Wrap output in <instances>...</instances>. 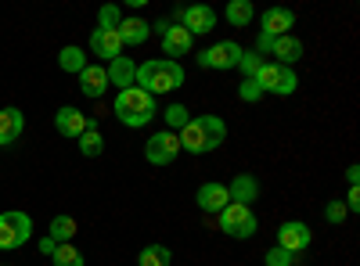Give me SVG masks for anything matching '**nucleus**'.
Returning <instances> with one entry per match:
<instances>
[{
  "label": "nucleus",
  "mask_w": 360,
  "mask_h": 266,
  "mask_svg": "<svg viewBox=\"0 0 360 266\" xmlns=\"http://www.w3.org/2000/svg\"><path fill=\"white\" fill-rule=\"evenodd\" d=\"M180 137V152H191V155H209L217 152L227 137V123L220 115H195V119L176 133Z\"/></svg>",
  "instance_id": "obj_1"
},
{
  "label": "nucleus",
  "mask_w": 360,
  "mask_h": 266,
  "mask_svg": "<svg viewBox=\"0 0 360 266\" xmlns=\"http://www.w3.org/2000/svg\"><path fill=\"white\" fill-rule=\"evenodd\" d=\"M112 112L119 115V123H123V126L141 130V126H148L159 115V105H155V98L148 91H141V86H127V91L115 94Z\"/></svg>",
  "instance_id": "obj_2"
},
{
  "label": "nucleus",
  "mask_w": 360,
  "mask_h": 266,
  "mask_svg": "<svg viewBox=\"0 0 360 266\" xmlns=\"http://www.w3.org/2000/svg\"><path fill=\"white\" fill-rule=\"evenodd\" d=\"M137 86L148 91L152 98L180 91V86H184V69H180V62H169V58H155V62L137 65Z\"/></svg>",
  "instance_id": "obj_3"
},
{
  "label": "nucleus",
  "mask_w": 360,
  "mask_h": 266,
  "mask_svg": "<svg viewBox=\"0 0 360 266\" xmlns=\"http://www.w3.org/2000/svg\"><path fill=\"white\" fill-rule=\"evenodd\" d=\"M29 238H33V216L22 213V209L0 213V252L22 248Z\"/></svg>",
  "instance_id": "obj_4"
},
{
  "label": "nucleus",
  "mask_w": 360,
  "mask_h": 266,
  "mask_svg": "<svg viewBox=\"0 0 360 266\" xmlns=\"http://www.w3.org/2000/svg\"><path fill=\"white\" fill-rule=\"evenodd\" d=\"M252 83L259 86L263 94H281V98H288V94H295L299 76H295L292 69L278 65V62H263V65H259V72L252 76Z\"/></svg>",
  "instance_id": "obj_5"
},
{
  "label": "nucleus",
  "mask_w": 360,
  "mask_h": 266,
  "mask_svg": "<svg viewBox=\"0 0 360 266\" xmlns=\"http://www.w3.org/2000/svg\"><path fill=\"white\" fill-rule=\"evenodd\" d=\"M220 230L227 234V238H238V241H245V238H256V213H252V205H238L231 201L227 209L220 213Z\"/></svg>",
  "instance_id": "obj_6"
},
{
  "label": "nucleus",
  "mask_w": 360,
  "mask_h": 266,
  "mask_svg": "<svg viewBox=\"0 0 360 266\" xmlns=\"http://www.w3.org/2000/svg\"><path fill=\"white\" fill-rule=\"evenodd\" d=\"M242 44H234V40H220V44H213V47H205L202 54H198V65L202 69H220V72H227V69H238V62H242Z\"/></svg>",
  "instance_id": "obj_7"
},
{
  "label": "nucleus",
  "mask_w": 360,
  "mask_h": 266,
  "mask_svg": "<svg viewBox=\"0 0 360 266\" xmlns=\"http://www.w3.org/2000/svg\"><path fill=\"white\" fill-rule=\"evenodd\" d=\"M155 29V33L162 36V51H166V58H169V62H176V58H184L191 47H195V36L188 33V29L184 25H176V22H159V25H152Z\"/></svg>",
  "instance_id": "obj_8"
},
{
  "label": "nucleus",
  "mask_w": 360,
  "mask_h": 266,
  "mask_svg": "<svg viewBox=\"0 0 360 266\" xmlns=\"http://www.w3.org/2000/svg\"><path fill=\"white\" fill-rule=\"evenodd\" d=\"M176 155H180V137L173 130H162L144 144V159L152 166H169V162H176Z\"/></svg>",
  "instance_id": "obj_9"
},
{
  "label": "nucleus",
  "mask_w": 360,
  "mask_h": 266,
  "mask_svg": "<svg viewBox=\"0 0 360 266\" xmlns=\"http://www.w3.org/2000/svg\"><path fill=\"white\" fill-rule=\"evenodd\" d=\"M176 25H184L191 36H205V33H213V29H217V11L209 4L184 8V11H176Z\"/></svg>",
  "instance_id": "obj_10"
},
{
  "label": "nucleus",
  "mask_w": 360,
  "mask_h": 266,
  "mask_svg": "<svg viewBox=\"0 0 360 266\" xmlns=\"http://www.w3.org/2000/svg\"><path fill=\"white\" fill-rule=\"evenodd\" d=\"M54 126H58V133L62 137H72V140H79L90 126H98L94 119H86V115L79 112V108H72V105H65V108H58V115H54Z\"/></svg>",
  "instance_id": "obj_11"
},
{
  "label": "nucleus",
  "mask_w": 360,
  "mask_h": 266,
  "mask_svg": "<svg viewBox=\"0 0 360 266\" xmlns=\"http://www.w3.org/2000/svg\"><path fill=\"white\" fill-rule=\"evenodd\" d=\"M310 227L307 223H299V220H288V223H281L278 227V248H285V252H292V255H299L303 248H310Z\"/></svg>",
  "instance_id": "obj_12"
},
{
  "label": "nucleus",
  "mask_w": 360,
  "mask_h": 266,
  "mask_svg": "<svg viewBox=\"0 0 360 266\" xmlns=\"http://www.w3.org/2000/svg\"><path fill=\"white\" fill-rule=\"evenodd\" d=\"M270 58H278V65H285V69H292L295 62H303V40L299 36H274L270 40V51H266Z\"/></svg>",
  "instance_id": "obj_13"
},
{
  "label": "nucleus",
  "mask_w": 360,
  "mask_h": 266,
  "mask_svg": "<svg viewBox=\"0 0 360 266\" xmlns=\"http://www.w3.org/2000/svg\"><path fill=\"white\" fill-rule=\"evenodd\" d=\"M292 25H295V15L288 8H266L259 15V33L263 36H288Z\"/></svg>",
  "instance_id": "obj_14"
},
{
  "label": "nucleus",
  "mask_w": 360,
  "mask_h": 266,
  "mask_svg": "<svg viewBox=\"0 0 360 266\" xmlns=\"http://www.w3.org/2000/svg\"><path fill=\"white\" fill-rule=\"evenodd\" d=\"M195 201H198V209H202V213H217V216H220V213L227 209V205H231V194H227V187H224V184L209 180V184H202V187H198V198H195Z\"/></svg>",
  "instance_id": "obj_15"
},
{
  "label": "nucleus",
  "mask_w": 360,
  "mask_h": 266,
  "mask_svg": "<svg viewBox=\"0 0 360 266\" xmlns=\"http://www.w3.org/2000/svg\"><path fill=\"white\" fill-rule=\"evenodd\" d=\"M105 72H108V86H119V91L137 86V62H134V58H123V54H119L115 62L105 65Z\"/></svg>",
  "instance_id": "obj_16"
},
{
  "label": "nucleus",
  "mask_w": 360,
  "mask_h": 266,
  "mask_svg": "<svg viewBox=\"0 0 360 266\" xmlns=\"http://www.w3.org/2000/svg\"><path fill=\"white\" fill-rule=\"evenodd\" d=\"M90 51H94V58L115 62V58L123 54V40H119V33H112V29H94V33H90Z\"/></svg>",
  "instance_id": "obj_17"
},
{
  "label": "nucleus",
  "mask_w": 360,
  "mask_h": 266,
  "mask_svg": "<svg viewBox=\"0 0 360 266\" xmlns=\"http://www.w3.org/2000/svg\"><path fill=\"white\" fill-rule=\"evenodd\" d=\"M25 130V115L22 108H0V147L4 144H15Z\"/></svg>",
  "instance_id": "obj_18"
},
{
  "label": "nucleus",
  "mask_w": 360,
  "mask_h": 266,
  "mask_svg": "<svg viewBox=\"0 0 360 266\" xmlns=\"http://www.w3.org/2000/svg\"><path fill=\"white\" fill-rule=\"evenodd\" d=\"M79 91H83L86 98H101V94L108 91V72H105V65H86V69L79 72Z\"/></svg>",
  "instance_id": "obj_19"
},
{
  "label": "nucleus",
  "mask_w": 360,
  "mask_h": 266,
  "mask_svg": "<svg viewBox=\"0 0 360 266\" xmlns=\"http://www.w3.org/2000/svg\"><path fill=\"white\" fill-rule=\"evenodd\" d=\"M115 33H119V40H123V47H127V44H130V47H141L148 36H152V25H148L144 18H123Z\"/></svg>",
  "instance_id": "obj_20"
},
{
  "label": "nucleus",
  "mask_w": 360,
  "mask_h": 266,
  "mask_svg": "<svg viewBox=\"0 0 360 266\" xmlns=\"http://www.w3.org/2000/svg\"><path fill=\"white\" fill-rule=\"evenodd\" d=\"M227 194H231V201H238V205H249V201H256V194H259L256 176H249V173H238L234 180L227 184Z\"/></svg>",
  "instance_id": "obj_21"
},
{
  "label": "nucleus",
  "mask_w": 360,
  "mask_h": 266,
  "mask_svg": "<svg viewBox=\"0 0 360 266\" xmlns=\"http://www.w3.org/2000/svg\"><path fill=\"white\" fill-rule=\"evenodd\" d=\"M224 18H227L234 29H245V25H252V18H256L252 0H231V4L224 8Z\"/></svg>",
  "instance_id": "obj_22"
},
{
  "label": "nucleus",
  "mask_w": 360,
  "mask_h": 266,
  "mask_svg": "<svg viewBox=\"0 0 360 266\" xmlns=\"http://www.w3.org/2000/svg\"><path fill=\"white\" fill-rule=\"evenodd\" d=\"M58 65H62V72H83L86 69V51L83 47H62V51H58Z\"/></svg>",
  "instance_id": "obj_23"
},
{
  "label": "nucleus",
  "mask_w": 360,
  "mask_h": 266,
  "mask_svg": "<svg viewBox=\"0 0 360 266\" xmlns=\"http://www.w3.org/2000/svg\"><path fill=\"white\" fill-rule=\"evenodd\" d=\"M76 230H79V227H76V220H72V216H54V220H51V234H47V238H51L54 245H69V241L76 238Z\"/></svg>",
  "instance_id": "obj_24"
},
{
  "label": "nucleus",
  "mask_w": 360,
  "mask_h": 266,
  "mask_svg": "<svg viewBox=\"0 0 360 266\" xmlns=\"http://www.w3.org/2000/svg\"><path fill=\"white\" fill-rule=\"evenodd\" d=\"M169 262H173V255H169L166 245H148L137 255V266H169Z\"/></svg>",
  "instance_id": "obj_25"
},
{
  "label": "nucleus",
  "mask_w": 360,
  "mask_h": 266,
  "mask_svg": "<svg viewBox=\"0 0 360 266\" xmlns=\"http://www.w3.org/2000/svg\"><path fill=\"white\" fill-rule=\"evenodd\" d=\"M101 152H105V140H101L98 126H90V130L79 137V155H86V159H98Z\"/></svg>",
  "instance_id": "obj_26"
},
{
  "label": "nucleus",
  "mask_w": 360,
  "mask_h": 266,
  "mask_svg": "<svg viewBox=\"0 0 360 266\" xmlns=\"http://www.w3.org/2000/svg\"><path fill=\"white\" fill-rule=\"evenodd\" d=\"M54 266H83V252L76 245H58L54 255H51Z\"/></svg>",
  "instance_id": "obj_27"
},
{
  "label": "nucleus",
  "mask_w": 360,
  "mask_h": 266,
  "mask_svg": "<svg viewBox=\"0 0 360 266\" xmlns=\"http://www.w3.org/2000/svg\"><path fill=\"white\" fill-rule=\"evenodd\" d=\"M191 123V112L184 108V105H166V126H173V130H184Z\"/></svg>",
  "instance_id": "obj_28"
},
{
  "label": "nucleus",
  "mask_w": 360,
  "mask_h": 266,
  "mask_svg": "<svg viewBox=\"0 0 360 266\" xmlns=\"http://www.w3.org/2000/svg\"><path fill=\"white\" fill-rule=\"evenodd\" d=\"M119 22H123V15H119V8L115 4H105L101 11H98V29H119Z\"/></svg>",
  "instance_id": "obj_29"
},
{
  "label": "nucleus",
  "mask_w": 360,
  "mask_h": 266,
  "mask_svg": "<svg viewBox=\"0 0 360 266\" xmlns=\"http://www.w3.org/2000/svg\"><path fill=\"white\" fill-rule=\"evenodd\" d=\"M263 262H266V266H295V255L274 245V248H270V252L263 255Z\"/></svg>",
  "instance_id": "obj_30"
},
{
  "label": "nucleus",
  "mask_w": 360,
  "mask_h": 266,
  "mask_svg": "<svg viewBox=\"0 0 360 266\" xmlns=\"http://www.w3.org/2000/svg\"><path fill=\"white\" fill-rule=\"evenodd\" d=\"M259 65H263V58H259L256 51H245V54H242V62H238V69L245 72V79H252V76L259 72Z\"/></svg>",
  "instance_id": "obj_31"
},
{
  "label": "nucleus",
  "mask_w": 360,
  "mask_h": 266,
  "mask_svg": "<svg viewBox=\"0 0 360 266\" xmlns=\"http://www.w3.org/2000/svg\"><path fill=\"white\" fill-rule=\"evenodd\" d=\"M238 98H242V101H245V105H256V101H259V98H263V91H259V86H256V83H252V79H245V83H242V86H238Z\"/></svg>",
  "instance_id": "obj_32"
},
{
  "label": "nucleus",
  "mask_w": 360,
  "mask_h": 266,
  "mask_svg": "<svg viewBox=\"0 0 360 266\" xmlns=\"http://www.w3.org/2000/svg\"><path fill=\"white\" fill-rule=\"evenodd\" d=\"M324 220L332 223V227H335V223H342V220H346V205H342V201H328V209H324Z\"/></svg>",
  "instance_id": "obj_33"
},
{
  "label": "nucleus",
  "mask_w": 360,
  "mask_h": 266,
  "mask_svg": "<svg viewBox=\"0 0 360 266\" xmlns=\"http://www.w3.org/2000/svg\"><path fill=\"white\" fill-rule=\"evenodd\" d=\"M342 205H346V213H356L360 209V187H349V194H346Z\"/></svg>",
  "instance_id": "obj_34"
},
{
  "label": "nucleus",
  "mask_w": 360,
  "mask_h": 266,
  "mask_svg": "<svg viewBox=\"0 0 360 266\" xmlns=\"http://www.w3.org/2000/svg\"><path fill=\"white\" fill-rule=\"evenodd\" d=\"M346 180H349V187L360 184V166H349V169H346Z\"/></svg>",
  "instance_id": "obj_35"
},
{
  "label": "nucleus",
  "mask_w": 360,
  "mask_h": 266,
  "mask_svg": "<svg viewBox=\"0 0 360 266\" xmlns=\"http://www.w3.org/2000/svg\"><path fill=\"white\" fill-rule=\"evenodd\" d=\"M54 248H58V245H54L51 238H40V252H44V255H54Z\"/></svg>",
  "instance_id": "obj_36"
},
{
  "label": "nucleus",
  "mask_w": 360,
  "mask_h": 266,
  "mask_svg": "<svg viewBox=\"0 0 360 266\" xmlns=\"http://www.w3.org/2000/svg\"><path fill=\"white\" fill-rule=\"evenodd\" d=\"M0 266H8V262H0Z\"/></svg>",
  "instance_id": "obj_37"
}]
</instances>
